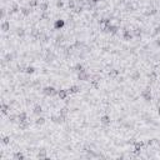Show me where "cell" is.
<instances>
[{
    "label": "cell",
    "instance_id": "obj_37",
    "mask_svg": "<svg viewBox=\"0 0 160 160\" xmlns=\"http://www.w3.org/2000/svg\"><path fill=\"white\" fill-rule=\"evenodd\" d=\"M155 43H156V45H158V46H159V48H160V40H156V41H155Z\"/></svg>",
    "mask_w": 160,
    "mask_h": 160
},
{
    "label": "cell",
    "instance_id": "obj_11",
    "mask_svg": "<svg viewBox=\"0 0 160 160\" xmlns=\"http://www.w3.org/2000/svg\"><path fill=\"white\" fill-rule=\"evenodd\" d=\"M110 123H111V119H110V116L108 114H104V115L100 116V124L103 126H109Z\"/></svg>",
    "mask_w": 160,
    "mask_h": 160
},
{
    "label": "cell",
    "instance_id": "obj_33",
    "mask_svg": "<svg viewBox=\"0 0 160 160\" xmlns=\"http://www.w3.org/2000/svg\"><path fill=\"white\" fill-rule=\"evenodd\" d=\"M3 144L4 145H9L10 144V136H4L3 138Z\"/></svg>",
    "mask_w": 160,
    "mask_h": 160
},
{
    "label": "cell",
    "instance_id": "obj_30",
    "mask_svg": "<svg viewBox=\"0 0 160 160\" xmlns=\"http://www.w3.org/2000/svg\"><path fill=\"white\" fill-rule=\"evenodd\" d=\"M9 121L10 123H18V114H9Z\"/></svg>",
    "mask_w": 160,
    "mask_h": 160
},
{
    "label": "cell",
    "instance_id": "obj_29",
    "mask_svg": "<svg viewBox=\"0 0 160 160\" xmlns=\"http://www.w3.org/2000/svg\"><path fill=\"white\" fill-rule=\"evenodd\" d=\"M25 73L26 74H34L35 73V68L33 65H28V66H26V69H25Z\"/></svg>",
    "mask_w": 160,
    "mask_h": 160
},
{
    "label": "cell",
    "instance_id": "obj_35",
    "mask_svg": "<svg viewBox=\"0 0 160 160\" xmlns=\"http://www.w3.org/2000/svg\"><path fill=\"white\" fill-rule=\"evenodd\" d=\"M94 3H97V4H99V3H103V1H105V0H93Z\"/></svg>",
    "mask_w": 160,
    "mask_h": 160
},
{
    "label": "cell",
    "instance_id": "obj_20",
    "mask_svg": "<svg viewBox=\"0 0 160 160\" xmlns=\"http://www.w3.org/2000/svg\"><path fill=\"white\" fill-rule=\"evenodd\" d=\"M55 43H56V45H61L64 41H65V35L64 34H58L55 38H54Z\"/></svg>",
    "mask_w": 160,
    "mask_h": 160
},
{
    "label": "cell",
    "instance_id": "obj_17",
    "mask_svg": "<svg viewBox=\"0 0 160 160\" xmlns=\"http://www.w3.org/2000/svg\"><path fill=\"white\" fill-rule=\"evenodd\" d=\"M18 124H19V130H21V131H25V130H28L30 128L29 120L28 121H23V123H18Z\"/></svg>",
    "mask_w": 160,
    "mask_h": 160
},
{
    "label": "cell",
    "instance_id": "obj_36",
    "mask_svg": "<svg viewBox=\"0 0 160 160\" xmlns=\"http://www.w3.org/2000/svg\"><path fill=\"white\" fill-rule=\"evenodd\" d=\"M158 115H159V116H160V105H159V106H158Z\"/></svg>",
    "mask_w": 160,
    "mask_h": 160
},
{
    "label": "cell",
    "instance_id": "obj_2",
    "mask_svg": "<svg viewBox=\"0 0 160 160\" xmlns=\"http://www.w3.org/2000/svg\"><path fill=\"white\" fill-rule=\"evenodd\" d=\"M41 93L46 98H53V97H55V95H58V90L54 86H45V88H43Z\"/></svg>",
    "mask_w": 160,
    "mask_h": 160
},
{
    "label": "cell",
    "instance_id": "obj_15",
    "mask_svg": "<svg viewBox=\"0 0 160 160\" xmlns=\"http://www.w3.org/2000/svg\"><path fill=\"white\" fill-rule=\"evenodd\" d=\"M36 158L38 159H46L48 158V151H46V149L44 148H41L38 150V154H36Z\"/></svg>",
    "mask_w": 160,
    "mask_h": 160
},
{
    "label": "cell",
    "instance_id": "obj_8",
    "mask_svg": "<svg viewBox=\"0 0 160 160\" xmlns=\"http://www.w3.org/2000/svg\"><path fill=\"white\" fill-rule=\"evenodd\" d=\"M20 13H21V15L23 17H30L31 14H33V8L31 6H29V5H26V6H23L20 9Z\"/></svg>",
    "mask_w": 160,
    "mask_h": 160
},
{
    "label": "cell",
    "instance_id": "obj_12",
    "mask_svg": "<svg viewBox=\"0 0 160 160\" xmlns=\"http://www.w3.org/2000/svg\"><path fill=\"white\" fill-rule=\"evenodd\" d=\"M129 78H130L131 81H138V80H140L141 74H140L139 70H133V71L129 74Z\"/></svg>",
    "mask_w": 160,
    "mask_h": 160
},
{
    "label": "cell",
    "instance_id": "obj_1",
    "mask_svg": "<svg viewBox=\"0 0 160 160\" xmlns=\"http://www.w3.org/2000/svg\"><path fill=\"white\" fill-rule=\"evenodd\" d=\"M140 97L143 98L144 101H146V103H151L153 101V93H151V89L150 88H145L141 90L140 93Z\"/></svg>",
    "mask_w": 160,
    "mask_h": 160
},
{
    "label": "cell",
    "instance_id": "obj_23",
    "mask_svg": "<svg viewBox=\"0 0 160 160\" xmlns=\"http://www.w3.org/2000/svg\"><path fill=\"white\" fill-rule=\"evenodd\" d=\"M131 31H133V35H134V38H140V35H141V33H143L141 28H139V26H135V28L133 29Z\"/></svg>",
    "mask_w": 160,
    "mask_h": 160
},
{
    "label": "cell",
    "instance_id": "obj_6",
    "mask_svg": "<svg viewBox=\"0 0 160 160\" xmlns=\"http://www.w3.org/2000/svg\"><path fill=\"white\" fill-rule=\"evenodd\" d=\"M158 14V9L154 6V5H149V6H146L145 12H144V15L145 17H153V15Z\"/></svg>",
    "mask_w": 160,
    "mask_h": 160
},
{
    "label": "cell",
    "instance_id": "obj_28",
    "mask_svg": "<svg viewBox=\"0 0 160 160\" xmlns=\"http://www.w3.org/2000/svg\"><path fill=\"white\" fill-rule=\"evenodd\" d=\"M59 113H60L63 116H65V118H68L69 113H70V109H69L68 106H64V108H61V109H60V111H59Z\"/></svg>",
    "mask_w": 160,
    "mask_h": 160
},
{
    "label": "cell",
    "instance_id": "obj_5",
    "mask_svg": "<svg viewBox=\"0 0 160 160\" xmlns=\"http://www.w3.org/2000/svg\"><path fill=\"white\" fill-rule=\"evenodd\" d=\"M78 79L80 80V81H90L92 75H90V73L86 70V69H84V70L78 73Z\"/></svg>",
    "mask_w": 160,
    "mask_h": 160
},
{
    "label": "cell",
    "instance_id": "obj_4",
    "mask_svg": "<svg viewBox=\"0 0 160 160\" xmlns=\"http://www.w3.org/2000/svg\"><path fill=\"white\" fill-rule=\"evenodd\" d=\"M68 118H65V116H63L60 113L58 114H51L50 115V120L54 123V124H64V123L66 121Z\"/></svg>",
    "mask_w": 160,
    "mask_h": 160
},
{
    "label": "cell",
    "instance_id": "obj_31",
    "mask_svg": "<svg viewBox=\"0 0 160 160\" xmlns=\"http://www.w3.org/2000/svg\"><path fill=\"white\" fill-rule=\"evenodd\" d=\"M118 75H119V71L116 70V69H111V70L109 71V76H111V78H115Z\"/></svg>",
    "mask_w": 160,
    "mask_h": 160
},
{
    "label": "cell",
    "instance_id": "obj_26",
    "mask_svg": "<svg viewBox=\"0 0 160 160\" xmlns=\"http://www.w3.org/2000/svg\"><path fill=\"white\" fill-rule=\"evenodd\" d=\"M45 121H46V120H45L44 116H41V115H40V116H38V118L35 119V121H34V123H35V125L41 126V125H44V124H45Z\"/></svg>",
    "mask_w": 160,
    "mask_h": 160
},
{
    "label": "cell",
    "instance_id": "obj_3",
    "mask_svg": "<svg viewBox=\"0 0 160 160\" xmlns=\"http://www.w3.org/2000/svg\"><path fill=\"white\" fill-rule=\"evenodd\" d=\"M121 38H123V40L124 41H131L133 39H134V35H133V31L129 29V28H123V30H121Z\"/></svg>",
    "mask_w": 160,
    "mask_h": 160
},
{
    "label": "cell",
    "instance_id": "obj_25",
    "mask_svg": "<svg viewBox=\"0 0 160 160\" xmlns=\"http://www.w3.org/2000/svg\"><path fill=\"white\" fill-rule=\"evenodd\" d=\"M84 69H85V68H84V65H83L81 63H76L75 65L73 66V70L75 71L76 74H78V73H80V71H81V70H84Z\"/></svg>",
    "mask_w": 160,
    "mask_h": 160
},
{
    "label": "cell",
    "instance_id": "obj_13",
    "mask_svg": "<svg viewBox=\"0 0 160 160\" xmlns=\"http://www.w3.org/2000/svg\"><path fill=\"white\" fill-rule=\"evenodd\" d=\"M38 8L40 9V13L48 12V10H49V1H46V0H43L41 3H39V6H38Z\"/></svg>",
    "mask_w": 160,
    "mask_h": 160
},
{
    "label": "cell",
    "instance_id": "obj_10",
    "mask_svg": "<svg viewBox=\"0 0 160 160\" xmlns=\"http://www.w3.org/2000/svg\"><path fill=\"white\" fill-rule=\"evenodd\" d=\"M64 26H65V20L56 19V20L54 21V25H53V28H54V30H61Z\"/></svg>",
    "mask_w": 160,
    "mask_h": 160
},
{
    "label": "cell",
    "instance_id": "obj_38",
    "mask_svg": "<svg viewBox=\"0 0 160 160\" xmlns=\"http://www.w3.org/2000/svg\"><path fill=\"white\" fill-rule=\"evenodd\" d=\"M4 1H6V0H4Z\"/></svg>",
    "mask_w": 160,
    "mask_h": 160
},
{
    "label": "cell",
    "instance_id": "obj_19",
    "mask_svg": "<svg viewBox=\"0 0 160 160\" xmlns=\"http://www.w3.org/2000/svg\"><path fill=\"white\" fill-rule=\"evenodd\" d=\"M9 30H10V21L3 20V23H1V31H3V33H8Z\"/></svg>",
    "mask_w": 160,
    "mask_h": 160
},
{
    "label": "cell",
    "instance_id": "obj_24",
    "mask_svg": "<svg viewBox=\"0 0 160 160\" xmlns=\"http://www.w3.org/2000/svg\"><path fill=\"white\" fill-rule=\"evenodd\" d=\"M15 33H17V35L19 36V38H24L25 34H26V30L23 28V26H20V28H17Z\"/></svg>",
    "mask_w": 160,
    "mask_h": 160
},
{
    "label": "cell",
    "instance_id": "obj_9",
    "mask_svg": "<svg viewBox=\"0 0 160 160\" xmlns=\"http://www.w3.org/2000/svg\"><path fill=\"white\" fill-rule=\"evenodd\" d=\"M20 6H19V4L18 3H12L10 4V6H9V15H12V14H17L20 12Z\"/></svg>",
    "mask_w": 160,
    "mask_h": 160
},
{
    "label": "cell",
    "instance_id": "obj_18",
    "mask_svg": "<svg viewBox=\"0 0 160 160\" xmlns=\"http://www.w3.org/2000/svg\"><path fill=\"white\" fill-rule=\"evenodd\" d=\"M33 114L36 115V116H40V115L43 114V106H41L40 104L35 105L34 108H33Z\"/></svg>",
    "mask_w": 160,
    "mask_h": 160
},
{
    "label": "cell",
    "instance_id": "obj_34",
    "mask_svg": "<svg viewBox=\"0 0 160 160\" xmlns=\"http://www.w3.org/2000/svg\"><path fill=\"white\" fill-rule=\"evenodd\" d=\"M160 34V25H158L155 29H154V33H153V35L154 36H156V35H159Z\"/></svg>",
    "mask_w": 160,
    "mask_h": 160
},
{
    "label": "cell",
    "instance_id": "obj_27",
    "mask_svg": "<svg viewBox=\"0 0 160 160\" xmlns=\"http://www.w3.org/2000/svg\"><path fill=\"white\" fill-rule=\"evenodd\" d=\"M13 159L14 160H24L25 159V155L23 153H20V151H17V153H14V155H13Z\"/></svg>",
    "mask_w": 160,
    "mask_h": 160
},
{
    "label": "cell",
    "instance_id": "obj_32",
    "mask_svg": "<svg viewBox=\"0 0 160 160\" xmlns=\"http://www.w3.org/2000/svg\"><path fill=\"white\" fill-rule=\"evenodd\" d=\"M56 8L58 9H63L64 8V1H63V0H56Z\"/></svg>",
    "mask_w": 160,
    "mask_h": 160
},
{
    "label": "cell",
    "instance_id": "obj_7",
    "mask_svg": "<svg viewBox=\"0 0 160 160\" xmlns=\"http://www.w3.org/2000/svg\"><path fill=\"white\" fill-rule=\"evenodd\" d=\"M69 95H70V93H69L68 89H60V90H58V98H59L60 100H66L69 98Z\"/></svg>",
    "mask_w": 160,
    "mask_h": 160
},
{
    "label": "cell",
    "instance_id": "obj_16",
    "mask_svg": "<svg viewBox=\"0 0 160 160\" xmlns=\"http://www.w3.org/2000/svg\"><path fill=\"white\" fill-rule=\"evenodd\" d=\"M10 109H12L10 104H5V103L1 104V113H3L4 115H9V114H10Z\"/></svg>",
    "mask_w": 160,
    "mask_h": 160
},
{
    "label": "cell",
    "instance_id": "obj_22",
    "mask_svg": "<svg viewBox=\"0 0 160 160\" xmlns=\"http://www.w3.org/2000/svg\"><path fill=\"white\" fill-rule=\"evenodd\" d=\"M14 58H15V53H6L4 56V60L6 63H12L14 60Z\"/></svg>",
    "mask_w": 160,
    "mask_h": 160
},
{
    "label": "cell",
    "instance_id": "obj_21",
    "mask_svg": "<svg viewBox=\"0 0 160 160\" xmlns=\"http://www.w3.org/2000/svg\"><path fill=\"white\" fill-rule=\"evenodd\" d=\"M68 90H69V93H70V94H78V93H80L81 88H80L79 85H71V86L69 88Z\"/></svg>",
    "mask_w": 160,
    "mask_h": 160
},
{
    "label": "cell",
    "instance_id": "obj_14",
    "mask_svg": "<svg viewBox=\"0 0 160 160\" xmlns=\"http://www.w3.org/2000/svg\"><path fill=\"white\" fill-rule=\"evenodd\" d=\"M29 118H28V113L26 111H20L18 114V123H23V121H28Z\"/></svg>",
    "mask_w": 160,
    "mask_h": 160
}]
</instances>
